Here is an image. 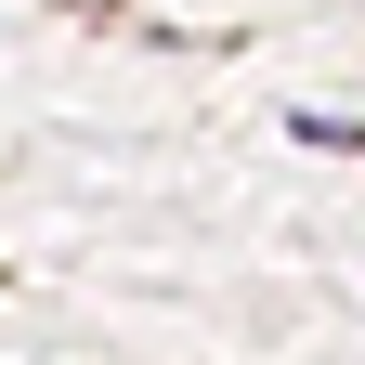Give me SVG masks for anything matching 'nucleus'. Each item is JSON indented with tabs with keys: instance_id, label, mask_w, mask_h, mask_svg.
I'll return each instance as SVG.
<instances>
[{
	"instance_id": "nucleus-1",
	"label": "nucleus",
	"mask_w": 365,
	"mask_h": 365,
	"mask_svg": "<svg viewBox=\"0 0 365 365\" xmlns=\"http://www.w3.org/2000/svg\"><path fill=\"white\" fill-rule=\"evenodd\" d=\"M313 130H327V144H365V130H339V118H313Z\"/></svg>"
}]
</instances>
